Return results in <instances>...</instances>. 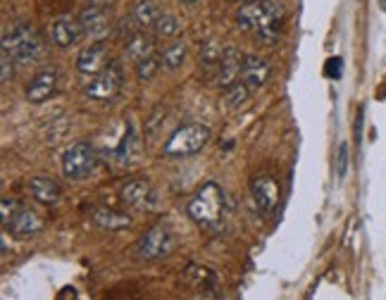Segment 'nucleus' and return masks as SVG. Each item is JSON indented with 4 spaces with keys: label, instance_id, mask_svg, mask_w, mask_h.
<instances>
[{
    "label": "nucleus",
    "instance_id": "nucleus-1",
    "mask_svg": "<svg viewBox=\"0 0 386 300\" xmlns=\"http://www.w3.org/2000/svg\"><path fill=\"white\" fill-rule=\"evenodd\" d=\"M286 10L282 0H248L236 12L238 29L253 33L260 43L272 46L282 36Z\"/></svg>",
    "mask_w": 386,
    "mask_h": 300
},
{
    "label": "nucleus",
    "instance_id": "nucleus-2",
    "mask_svg": "<svg viewBox=\"0 0 386 300\" xmlns=\"http://www.w3.org/2000/svg\"><path fill=\"white\" fill-rule=\"evenodd\" d=\"M186 214L200 229L220 232L224 227V219H227V214H229L227 193H224L217 184H203L198 191L193 193V198L188 200Z\"/></svg>",
    "mask_w": 386,
    "mask_h": 300
},
{
    "label": "nucleus",
    "instance_id": "nucleus-3",
    "mask_svg": "<svg viewBox=\"0 0 386 300\" xmlns=\"http://www.w3.org/2000/svg\"><path fill=\"white\" fill-rule=\"evenodd\" d=\"M3 51L15 58L17 65H31L44 58V41L26 22H15L3 31Z\"/></svg>",
    "mask_w": 386,
    "mask_h": 300
},
{
    "label": "nucleus",
    "instance_id": "nucleus-4",
    "mask_svg": "<svg viewBox=\"0 0 386 300\" xmlns=\"http://www.w3.org/2000/svg\"><path fill=\"white\" fill-rule=\"evenodd\" d=\"M210 141V129L205 124L188 122L181 124L170 134V138L163 145V155L179 160V157H191L195 152H200Z\"/></svg>",
    "mask_w": 386,
    "mask_h": 300
},
{
    "label": "nucleus",
    "instance_id": "nucleus-5",
    "mask_svg": "<svg viewBox=\"0 0 386 300\" xmlns=\"http://www.w3.org/2000/svg\"><path fill=\"white\" fill-rule=\"evenodd\" d=\"M174 246H177V239L174 234L167 229L165 224H156L151 229L138 236L136 246H134V253L138 260H146V262H153V260H163V257H170Z\"/></svg>",
    "mask_w": 386,
    "mask_h": 300
},
{
    "label": "nucleus",
    "instance_id": "nucleus-6",
    "mask_svg": "<svg viewBox=\"0 0 386 300\" xmlns=\"http://www.w3.org/2000/svg\"><path fill=\"white\" fill-rule=\"evenodd\" d=\"M98 150L86 141H76L62 155V172L69 181H83L96 172Z\"/></svg>",
    "mask_w": 386,
    "mask_h": 300
},
{
    "label": "nucleus",
    "instance_id": "nucleus-7",
    "mask_svg": "<svg viewBox=\"0 0 386 300\" xmlns=\"http://www.w3.org/2000/svg\"><path fill=\"white\" fill-rule=\"evenodd\" d=\"M119 88H122V67H119V62H108V67L88 81L83 95L91 100H112L119 93Z\"/></svg>",
    "mask_w": 386,
    "mask_h": 300
},
{
    "label": "nucleus",
    "instance_id": "nucleus-8",
    "mask_svg": "<svg viewBox=\"0 0 386 300\" xmlns=\"http://www.w3.org/2000/svg\"><path fill=\"white\" fill-rule=\"evenodd\" d=\"M122 203L134 212H151L158 203V193L148 179H131L122 186Z\"/></svg>",
    "mask_w": 386,
    "mask_h": 300
},
{
    "label": "nucleus",
    "instance_id": "nucleus-9",
    "mask_svg": "<svg viewBox=\"0 0 386 300\" xmlns=\"http://www.w3.org/2000/svg\"><path fill=\"white\" fill-rule=\"evenodd\" d=\"M58 83H60V72L55 67H46L31 76V81L26 83V100L39 105V103H46L48 98H53L58 93Z\"/></svg>",
    "mask_w": 386,
    "mask_h": 300
},
{
    "label": "nucleus",
    "instance_id": "nucleus-10",
    "mask_svg": "<svg viewBox=\"0 0 386 300\" xmlns=\"http://www.w3.org/2000/svg\"><path fill=\"white\" fill-rule=\"evenodd\" d=\"M83 38V26H81V19L76 17H69V15H62L58 17L55 22L51 24V41L58 48H72L76 46L79 41Z\"/></svg>",
    "mask_w": 386,
    "mask_h": 300
},
{
    "label": "nucleus",
    "instance_id": "nucleus-11",
    "mask_svg": "<svg viewBox=\"0 0 386 300\" xmlns=\"http://www.w3.org/2000/svg\"><path fill=\"white\" fill-rule=\"evenodd\" d=\"M105 67H108V43L105 41H93L76 55V69L86 76H96Z\"/></svg>",
    "mask_w": 386,
    "mask_h": 300
},
{
    "label": "nucleus",
    "instance_id": "nucleus-12",
    "mask_svg": "<svg viewBox=\"0 0 386 300\" xmlns=\"http://www.w3.org/2000/svg\"><path fill=\"white\" fill-rule=\"evenodd\" d=\"M250 193L255 205L260 207L263 212H275V207L279 203V184L268 174H260L250 181Z\"/></svg>",
    "mask_w": 386,
    "mask_h": 300
},
{
    "label": "nucleus",
    "instance_id": "nucleus-13",
    "mask_svg": "<svg viewBox=\"0 0 386 300\" xmlns=\"http://www.w3.org/2000/svg\"><path fill=\"white\" fill-rule=\"evenodd\" d=\"M272 74V65L265 58L258 55H245L241 67V83H245L250 90H260L268 83Z\"/></svg>",
    "mask_w": 386,
    "mask_h": 300
},
{
    "label": "nucleus",
    "instance_id": "nucleus-14",
    "mask_svg": "<svg viewBox=\"0 0 386 300\" xmlns=\"http://www.w3.org/2000/svg\"><path fill=\"white\" fill-rule=\"evenodd\" d=\"M41 229H44V217H41L36 210H31V207L22 205L5 232L12 234L15 239H31V236H36Z\"/></svg>",
    "mask_w": 386,
    "mask_h": 300
},
{
    "label": "nucleus",
    "instance_id": "nucleus-15",
    "mask_svg": "<svg viewBox=\"0 0 386 300\" xmlns=\"http://www.w3.org/2000/svg\"><path fill=\"white\" fill-rule=\"evenodd\" d=\"M241 67H243V55L236 51V48H224L220 69H217V86L220 88H229L241 79Z\"/></svg>",
    "mask_w": 386,
    "mask_h": 300
},
{
    "label": "nucleus",
    "instance_id": "nucleus-16",
    "mask_svg": "<svg viewBox=\"0 0 386 300\" xmlns=\"http://www.w3.org/2000/svg\"><path fill=\"white\" fill-rule=\"evenodd\" d=\"M81 26H83V36L86 38L103 41V36L110 29V17H108V12H105L103 5H91L88 10H83Z\"/></svg>",
    "mask_w": 386,
    "mask_h": 300
},
{
    "label": "nucleus",
    "instance_id": "nucleus-17",
    "mask_svg": "<svg viewBox=\"0 0 386 300\" xmlns=\"http://www.w3.org/2000/svg\"><path fill=\"white\" fill-rule=\"evenodd\" d=\"M29 191L41 205H55L62 198V186L51 177H34L29 181Z\"/></svg>",
    "mask_w": 386,
    "mask_h": 300
},
{
    "label": "nucleus",
    "instance_id": "nucleus-18",
    "mask_svg": "<svg viewBox=\"0 0 386 300\" xmlns=\"http://www.w3.org/2000/svg\"><path fill=\"white\" fill-rule=\"evenodd\" d=\"M91 219H93L96 227L105 229V232H119V229L131 227L129 214L117 212V210H108V207H96V210L91 212Z\"/></svg>",
    "mask_w": 386,
    "mask_h": 300
},
{
    "label": "nucleus",
    "instance_id": "nucleus-19",
    "mask_svg": "<svg viewBox=\"0 0 386 300\" xmlns=\"http://www.w3.org/2000/svg\"><path fill=\"white\" fill-rule=\"evenodd\" d=\"M222 55H224V48L220 43H215V41H208V43L200 48L198 65H200L203 74H205L208 79H215V76H217V69H220Z\"/></svg>",
    "mask_w": 386,
    "mask_h": 300
},
{
    "label": "nucleus",
    "instance_id": "nucleus-20",
    "mask_svg": "<svg viewBox=\"0 0 386 300\" xmlns=\"http://www.w3.org/2000/svg\"><path fill=\"white\" fill-rule=\"evenodd\" d=\"M153 53H156V41L148 33H134V36L126 41V55H129V60H134V65Z\"/></svg>",
    "mask_w": 386,
    "mask_h": 300
},
{
    "label": "nucleus",
    "instance_id": "nucleus-21",
    "mask_svg": "<svg viewBox=\"0 0 386 300\" xmlns=\"http://www.w3.org/2000/svg\"><path fill=\"white\" fill-rule=\"evenodd\" d=\"M160 15H163V12H160V8L153 3V0H138L134 8V19L141 29H153L160 19Z\"/></svg>",
    "mask_w": 386,
    "mask_h": 300
},
{
    "label": "nucleus",
    "instance_id": "nucleus-22",
    "mask_svg": "<svg viewBox=\"0 0 386 300\" xmlns=\"http://www.w3.org/2000/svg\"><path fill=\"white\" fill-rule=\"evenodd\" d=\"M250 93L253 90L245 86V83L241 81H236L234 86H229V88H224V95H222V100H224V105H227L229 110H241L245 103L250 100Z\"/></svg>",
    "mask_w": 386,
    "mask_h": 300
},
{
    "label": "nucleus",
    "instance_id": "nucleus-23",
    "mask_svg": "<svg viewBox=\"0 0 386 300\" xmlns=\"http://www.w3.org/2000/svg\"><path fill=\"white\" fill-rule=\"evenodd\" d=\"M160 58H163V67L165 69H179L181 65H184V60H186V43L174 41V43H170L163 53H160Z\"/></svg>",
    "mask_w": 386,
    "mask_h": 300
},
{
    "label": "nucleus",
    "instance_id": "nucleus-24",
    "mask_svg": "<svg viewBox=\"0 0 386 300\" xmlns=\"http://www.w3.org/2000/svg\"><path fill=\"white\" fill-rule=\"evenodd\" d=\"M160 67H163V58H160L158 53H153V55H148V58L136 62V76L141 81H151L153 76L160 72Z\"/></svg>",
    "mask_w": 386,
    "mask_h": 300
},
{
    "label": "nucleus",
    "instance_id": "nucleus-25",
    "mask_svg": "<svg viewBox=\"0 0 386 300\" xmlns=\"http://www.w3.org/2000/svg\"><path fill=\"white\" fill-rule=\"evenodd\" d=\"M181 29V24H179V19L174 17V15H160V19L156 22V26H153V33H156L158 38H174L179 33Z\"/></svg>",
    "mask_w": 386,
    "mask_h": 300
},
{
    "label": "nucleus",
    "instance_id": "nucleus-26",
    "mask_svg": "<svg viewBox=\"0 0 386 300\" xmlns=\"http://www.w3.org/2000/svg\"><path fill=\"white\" fill-rule=\"evenodd\" d=\"M188 279L198 286V289L203 291V289H213V286L217 284V279H215V274L210 271L208 267H195V264H191L188 267Z\"/></svg>",
    "mask_w": 386,
    "mask_h": 300
},
{
    "label": "nucleus",
    "instance_id": "nucleus-27",
    "mask_svg": "<svg viewBox=\"0 0 386 300\" xmlns=\"http://www.w3.org/2000/svg\"><path fill=\"white\" fill-rule=\"evenodd\" d=\"M19 207H22V203H19V200L8 198V195H5L3 203H0V217H3V229H8L10 222L15 219V214H17Z\"/></svg>",
    "mask_w": 386,
    "mask_h": 300
},
{
    "label": "nucleus",
    "instance_id": "nucleus-28",
    "mask_svg": "<svg viewBox=\"0 0 386 300\" xmlns=\"http://www.w3.org/2000/svg\"><path fill=\"white\" fill-rule=\"evenodd\" d=\"M346 174H348V143L341 141L339 152H336V177L343 181L346 179Z\"/></svg>",
    "mask_w": 386,
    "mask_h": 300
},
{
    "label": "nucleus",
    "instance_id": "nucleus-29",
    "mask_svg": "<svg viewBox=\"0 0 386 300\" xmlns=\"http://www.w3.org/2000/svg\"><path fill=\"white\" fill-rule=\"evenodd\" d=\"M15 65H17L15 58L3 51V58H0V67H3V83H8L12 79V74H15Z\"/></svg>",
    "mask_w": 386,
    "mask_h": 300
},
{
    "label": "nucleus",
    "instance_id": "nucleus-30",
    "mask_svg": "<svg viewBox=\"0 0 386 300\" xmlns=\"http://www.w3.org/2000/svg\"><path fill=\"white\" fill-rule=\"evenodd\" d=\"M108 0H91V5H105Z\"/></svg>",
    "mask_w": 386,
    "mask_h": 300
},
{
    "label": "nucleus",
    "instance_id": "nucleus-31",
    "mask_svg": "<svg viewBox=\"0 0 386 300\" xmlns=\"http://www.w3.org/2000/svg\"><path fill=\"white\" fill-rule=\"evenodd\" d=\"M181 3H184V5H195L198 0H181Z\"/></svg>",
    "mask_w": 386,
    "mask_h": 300
},
{
    "label": "nucleus",
    "instance_id": "nucleus-32",
    "mask_svg": "<svg viewBox=\"0 0 386 300\" xmlns=\"http://www.w3.org/2000/svg\"><path fill=\"white\" fill-rule=\"evenodd\" d=\"M382 5H384V10H386V0H382Z\"/></svg>",
    "mask_w": 386,
    "mask_h": 300
}]
</instances>
